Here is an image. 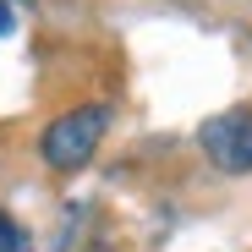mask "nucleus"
Masks as SVG:
<instances>
[{
    "instance_id": "obj_1",
    "label": "nucleus",
    "mask_w": 252,
    "mask_h": 252,
    "mask_svg": "<svg viewBox=\"0 0 252 252\" xmlns=\"http://www.w3.org/2000/svg\"><path fill=\"white\" fill-rule=\"evenodd\" d=\"M104 132H110V110L104 104H77V110H66L44 126L38 154H44L50 170H82L94 159V148L104 143Z\"/></svg>"
},
{
    "instance_id": "obj_2",
    "label": "nucleus",
    "mask_w": 252,
    "mask_h": 252,
    "mask_svg": "<svg viewBox=\"0 0 252 252\" xmlns=\"http://www.w3.org/2000/svg\"><path fill=\"white\" fill-rule=\"evenodd\" d=\"M197 148L203 159L225 176H247L252 170V110H220L197 126Z\"/></svg>"
},
{
    "instance_id": "obj_3",
    "label": "nucleus",
    "mask_w": 252,
    "mask_h": 252,
    "mask_svg": "<svg viewBox=\"0 0 252 252\" xmlns=\"http://www.w3.org/2000/svg\"><path fill=\"white\" fill-rule=\"evenodd\" d=\"M0 252H28V230L6 214H0Z\"/></svg>"
},
{
    "instance_id": "obj_4",
    "label": "nucleus",
    "mask_w": 252,
    "mask_h": 252,
    "mask_svg": "<svg viewBox=\"0 0 252 252\" xmlns=\"http://www.w3.org/2000/svg\"><path fill=\"white\" fill-rule=\"evenodd\" d=\"M6 28H11V11H6V6H0V33H6Z\"/></svg>"
}]
</instances>
